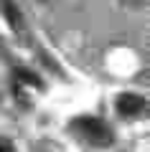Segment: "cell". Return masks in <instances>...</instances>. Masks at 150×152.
<instances>
[{"label":"cell","instance_id":"cell-2","mask_svg":"<svg viewBox=\"0 0 150 152\" xmlns=\"http://www.w3.org/2000/svg\"><path fill=\"white\" fill-rule=\"evenodd\" d=\"M115 107H117V112L122 114V117H143L145 109H148V102H145L140 94L125 91V94H120V96H117Z\"/></svg>","mask_w":150,"mask_h":152},{"label":"cell","instance_id":"cell-1","mask_svg":"<svg viewBox=\"0 0 150 152\" xmlns=\"http://www.w3.org/2000/svg\"><path fill=\"white\" fill-rule=\"evenodd\" d=\"M71 127H74V132L84 142H89L92 147H109L112 140H115L109 124L102 122V119H94V117H81V119L71 122Z\"/></svg>","mask_w":150,"mask_h":152},{"label":"cell","instance_id":"cell-3","mask_svg":"<svg viewBox=\"0 0 150 152\" xmlns=\"http://www.w3.org/2000/svg\"><path fill=\"white\" fill-rule=\"evenodd\" d=\"M0 8H3V13H5V18H8V23H10L13 31L23 33L26 23H23V15H21V10H18L16 3H13V0H0Z\"/></svg>","mask_w":150,"mask_h":152},{"label":"cell","instance_id":"cell-5","mask_svg":"<svg viewBox=\"0 0 150 152\" xmlns=\"http://www.w3.org/2000/svg\"><path fill=\"white\" fill-rule=\"evenodd\" d=\"M125 8H145L148 5V0H120Z\"/></svg>","mask_w":150,"mask_h":152},{"label":"cell","instance_id":"cell-4","mask_svg":"<svg viewBox=\"0 0 150 152\" xmlns=\"http://www.w3.org/2000/svg\"><path fill=\"white\" fill-rule=\"evenodd\" d=\"M16 79H18V81H23V84H28V86H38V89L43 86L41 79H38L31 69H26V66H18V69H16Z\"/></svg>","mask_w":150,"mask_h":152},{"label":"cell","instance_id":"cell-6","mask_svg":"<svg viewBox=\"0 0 150 152\" xmlns=\"http://www.w3.org/2000/svg\"><path fill=\"white\" fill-rule=\"evenodd\" d=\"M0 152H16V147L8 137H0Z\"/></svg>","mask_w":150,"mask_h":152},{"label":"cell","instance_id":"cell-7","mask_svg":"<svg viewBox=\"0 0 150 152\" xmlns=\"http://www.w3.org/2000/svg\"><path fill=\"white\" fill-rule=\"evenodd\" d=\"M41 3H54V0H41Z\"/></svg>","mask_w":150,"mask_h":152}]
</instances>
